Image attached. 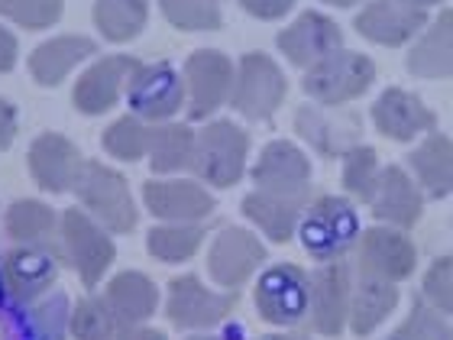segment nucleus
I'll list each match as a JSON object with an SVG mask.
<instances>
[{
  "label": "nucleus",
  "instance_id": "1",
  "mask_svg": "<svg viewBox=\"0 0 453 340\" xmlns=\"http://www.w3.org/2000/svg\"><path fill=\"white\" fill-rule=\"evenodd\" d=\"M372 78H376L372 58L363 56V52L337 49V52H331L327 58H321L318 66L304 72L302 85L318 104L340 107L347 101H357L359 95H366Z\"/></svg>",
  "mask_w": 453,
  "mask_h": 340
},
{
  "label": "nucleus",
  "instance_id": "2",
  "mask_svg": "<svg viewBox=\"0 0 453 340\" xmlns=\"http://www.w3.org/2000/svg\"><path fill=\"white\" fill-rule=\"evenodd\" d=\"M246 156H250V136L243 127L230 120H214L201 130L198 143H195L191 169L214 189H230L243 179Z\"/></svg>",
  "mask_w": 453,
  "mask_h": 340
},
{
  "label": "nucleus",
  "instance_id": "3",
  "mask_svg": "<svg viewBox=\"0 0 453 340\" xmlns=\"http://www.w3.org/2000/svg\"><path fill=\"white\" fill-rule=\"evenodd\" d=\"M302 243L304 250L321 259V263H334L353 250L359 236V220L353 205L343 198H318L311 208L304 211L302 218Z\"/></svg>",
  "mask_w": 453,
  "mask_h": 340
},
{
  "label": "nucleus",
  "instance_id": "4",
  "mask_svg": "<svg viewBox=\"0 0 453 340\" xmlns=\"http://www.w3.org/2000/svg\"><path fill=\"white\" fill-rule=\"evenodd\" d=\"M308 328L324 337H337L349 321V298H353V266L343 259L324 263L308 273Z\"/></svg>",
  "mask_w": 453,
  "mask_h": 340
},
{
  "label": "nucleus",
  "instance_id": "5",
  "mask_svg": "<svg viewBox=\"0 0 453 340\" xmlns=\"http://www.w3.org/2000/svg\"><path fill=\"white\" fill-rule=\"evenodd\" d=\"M78 198L91 211V218L101 227L113 230V234H130L136 227V205L130 198V185L120 172L88 162L81 179L75 185Z\"/></svg>",
  "mask_w": 453,
  "mask_h": 340
},
{
  "label": "nucleus",
  "instance_id": "6",
  "mask_svg": "<svg viewBox=\"0 0 453 340\" xmlns=\"http://www.w3.org/2000/svg\"><path fill=\"white\" fill-rule=\"evenodd\" d=\"M285 88L288 85H285L282 68L263 52H250L240 58V68L234 72L230 104L250 120H265L285 101Z\"/></svg>",
  "mask_w": 453,
  "mask_h": 340
},
{
  "label": "nucleus",
  "instance_id": "7",
  "mask_svg": "<svg viewBox=\"0 0 453 340\" xmlns=\"http://www.w3.org/2000/svg\"><path fill=\"white\" fill-rule=\"evenodd\" d=\"M308 279L311 275L292 263L273 266L269 273L259 275L256 282V312L263 321L275 328H292L304 321L308 314Z\"/></svg>",
  "mask_w": 453,
  "mask_h": 340
},
{
  "label": "nucleus",
  "instance_id": "8",
  "mask_svg": "<svg viewBox=\"0 0 453 340\" xmlns=\"http://www.w3.org/2000/svg\"><path fill=\"white\" fill-rule=\"evenodd\" d=\"M62 250L88 289H95L107 273V266L113 263V240L95 218H88L78 208H68L62 214Z\"/></svg>",
  "mask_w": 453,
  "mask_h": 340
},
{
  "label": "nucleus",
  "instance_id": "9",
  "mask_svg": "<svg viewBox=\"0 0 453 340\" xmlns=\"http://www.w3.org/2000/svg\"><path fill=\"white\" fill-rule=\"evenodd\" d=\"M127 101H130L133 117L162 123L181 111L185 85H181V78L175 75V68L169 62L136 66V72L127 81Z\"/></svg>",
  "mask_w": 453,
  "mask_h": 340
},
{
  "label": "nucleus",
  "instance_id": "10",
  "mask_svg": "<svg viewBox=\"0 0 453 340\" xmlns=\"http://www.w3.org/2000/svg\"><path fill=\"white\" fill-rule=\"evenodd\" d=\"M234 91V66L218 49L191 52L185 62V97H188V117L204 120L224 107V101Z\"/></svg>",
  "mask_w": 453,
  "mask_h": 340
},
{
  "label": "nucleus",
  "instance_id": "11",
  "mask_svg": "<svg viewBox=\"0 0 453 340\" xmlns=\"http://www.w3.org/2000/svg\"><path fill=\"white\" fill-rule=\"evenodd\" d=\"M236 292H214L201 282L198 275H179L175 282L169 285V321L175 328H214L234 312Z\"/></svg>",
  "mask_w": 453,
  "mask_h": 340
},
{
  "label": "nucleus",
  "instance_id": "12",
  "mask_svg": "<svg viewBox=\"0 0 453 340\" xmlns=\"http://www.w3.org/2000/svg\"><path fill=\"white\" fill-rule=\"evenodd\" d=\"M415 266H418V250L402 230L379 224L359 234L357 269L398 285L402 279H408V275L415 273Z\"/></svg>",
  "mask_w": 453,
  "mask_h": 340
},
{
  "label": "nucleus",
  "instance_id": "13",
  "mask_svg": "<svg viewBox=\"0 0 453 340\" xmlns=\"http://www.w3.org/2000/svg\"><path fill=\"white\" fill-rule=\"evenodd\" d=\"M256 191L282 195V198H308L311 189V162L292 143H269L253 166Z\"/></svg>",
  "mask_w": 453,
  "mask_h": 340
},
{
  "label": "nucleus",
  "instance_id": "14",
  "mask_svg": "<svg viewBox=\"0 0 453 340\" xmlns=\"http://www.w3.org/2000/svg\"><path fill=\"white\" fill-rule=\"evenodd\" d=\"M263 259H265L263 243L250 230H243V227H224L214 236V243H211L208 273L218 285L236 292L263 266Z\"/></svg>",
  "mask_w": 453,
  "mask_h": 340
},
{
  "label": "nucleus",
  "instance_id": "15",
  "mask_svg": "<svg viewBox=\"0 0 453 340\" xmlns=\"http://www.w3.org/2000/svg\"><path fill=\"white\" fill-rule=\"evenodd\" d=\"M275 42H279L282 56L288 58L292 66L308 72V68L318 66L321 58H327L331 52L343 49L340 46V42H343V33H340V27L331 17L308 10V13H302V17L295 19L292 27H285Z\"/></svg>",
  "mask_w": 453,
  "mask_h": 340
},
{
  "label": "nucleus",
  "instance_id": "16",
  "mask_svg": "<svg viewBox=\"0 0 453 340\" xmlns=\"http://www.w3.org/2000/svg\"><path fill=\"white\" fill-rule=\"evenodd\" d=\"M29 172L39 189L62 195L78 185L85 172V159L75 150V143L65 140L62 133H42L29 146Z\"/></svg>",
  "mask_w": 453,
  "mask_h": 340
},
{
  "label": "nucleus",
  "instance_id": "17",
  "mask_svg": "<svg viewBox=\"0 0 453 340\" xmlns=\"http://www.w3.org/2000/svg\"><path fill=\"white\" fill-rule=\"evenodd\" d=\"M0 279H4V292L10 302L27 308L39 302L46 289L56 282V256L33 250V246H17L0 259Z\"/></svg>",
  "mask_w": 453,
  "mask_h": 340
},
{
  "label": "nucleus",
  "instance_id": "18",
  "mask_svg": "<svg viewBox=\"0 0 453 340\" xmlns=\"http://www.w3.org/2000/svg\"><path fill=\"white\" fill-rule=\"evenodd\" d=\"M146 208L159 220L169 224H198L214 211V198L201 189L198 182L188 179H162L142 185Z\"/></svg>",
  "mask_w": 453,
  "mask_h": 340
},
{
  "label": "nucleus",
  "instance_id": "19",
  "mask_svg": "<svg viewBox=\"0 0 453 340\" xmlns=\"http://www.w3.org/2000/svg\"><path fill=\"white\" fill-rule=\"evenodd\" d=\"M136 58L133 56H107L97 66H91L85 75L78 78L75 85V107L88 117L107 113L117 101H120L123 85L130 81V75L136 72Z\"/></svg>",
  "mask_w": 453,
  "mask_h": 340
},
{
  "label": "nucleus",
  "instance_id": "20",
  "mask_svg": "<svg viewBox=\"0 0 453 340\" xmlns=\"http://www.w3.org/2000/svg\"><path fill=\"white\" fill-rule=\"evenodd\" d=\"M425 10L411 7L405 0H369L353 19L357 33L379 42V46H402L425 27Z\"/></svg>",
  "mask_w": 453,
  "mask_h": 340
},
{
  "label": "nucleus",
  "instance_id": "21",
  "mask_svg": "<svg viewBox=\"0 0 453 340\" xmlns=\"http://www.w3.org/2000/svg\"><path fill=\"white\" fill-rule=\"evenodd\" d=\"M434 111L425 107V101H418L415 95H408L402 88H388L376 97L372 104V123L382 136L395 143H408L421 136V133L434 130Z\"/></svg>",
  "mask_w": 453,
  "mask_h": 340
},
{
  "label": "nucleus",
  "instance_id": "22",
  "mask_svg": "<svg viewBox=\"0 0 453 340\" xmlns=\"http://www.w3.org/2000/svg\"><path fill=\"white\" fill-rule=\"evenodd\" d=\"M369 205H372L376 220L392 224V227H411L421 218V211H425L421 189H418L415 179H411L402 166H386V169H382L379 189Z\"/></svg>",
  "mask_w": 453,
  "mask_h": 340
},
{
  "label": "nucleus",
  "instance_id": "23",
  "mask_svg": "<svg viewBox=\"0 0 453 340\" xmlns=\"http://www.w3.org/2000/svg\"><path fill=\"white\" fill-rule=\"evenodd\" d=\"M398 285L388 279H379L372 273L353 269V298H349V331L357 337H366L395 312Z\"/></svg>",
  "mask_w": 453,
  "mask_h": 340
},
{
  "label": "nucleus",
  "instance_id": "24",
  "mask_svg": "<svg viewBox=\"0 0 453 340\" xmlns=\"http://www.w3.org/2000/svg\"><path fill=\"white\" fill-rule=\"evenodd\" d=\"M7 234L17 246H33L42 253L58 256L62 250V224H58L56 211L39 201H17L7 208Z\"/></svg>",
  "mask_w": 453,
  "mask_h": 340
},
{
  "label": "nucleus",
  "instance_id": "25",
  "mask_svg": "<svg viewBox=\"0 0 453 340\" xmlns=\"http://www.w3.org/2000/svg\"><path fill=\"white\" fill-rule=\"evenodd\" d=\"M295 130L331 159V156H347L357 146L359 123L353 117H327L321 107H302L295 113Z\"/></svg>",
  "mask_w": 453,
  "mask_h": 340
},
{
  "label": "nucleus",
  "instance_id": "26",
  "mask_svg": "<svg viewBox=\"0 0 453 340\" xmlns=\"http://www.w3.org/2000/svg\"><path fill=\"white\" fill-rule=\"evenodd\" d=\"M97 42H91L88 36H56L42 42V46L33 49L29 56V72L36 78L39 85H58L65 81V75L78 62H85L88 56H95Z\"/></svg>",
  "mask_w": 453,
  "mask_h": 340
},
{
  "label": "nucleus",
  "instance_id": "27",
  "mask_svg": "<svg viewBox=\"0 0 453 340\" xmlns=\"http://www.w3.org/2000/svg\"><path fill=\"white\" fill-rule=\"evenodd\" d=\"M408 72L418 78H453V10L427 27L408 52Z\"/></svg>",
  "mask_w": 453,
  "mask_h": 340
},
{
  "label": "nucleus",
  "instance_id": "28",
  "mask_svg": "<svg viewBox=\"0 0 453 340\" xmlns=\"http://www.w3.org/2000/svg\"><path fill=\"white\" fill-rule=\"evenodd\" d=\"M243 214L263 230L269 240L285 243L292 240L304 214V198H282V195H265L250 191L243 198Z\"/></svg>",
  "mask_w": 453,
  "mask_h": 340
},
{
  "label": "nucleus",
  "instance_id": "29",
  "mask_svg": "<svg viewBox=\"0 0 453 340\" xmlns=\"http://www.w3.org/2000/svg\"><path fill=\"white\" fill-rule=\"evenodd\" d=\"M104 298L113 312H117V318L123 324H130V328L150 321L152 314H156V308H159V289H156V282H152L150 275L142 273L113 275Z\"/></svg>",
  "mask_w": 453,
  "mask_h": 340
},
{
  "label": "nucleus",
  "instance_id": "30",
  "mask_svg": "<svg viewBox=\"0 0 453 340\" xmlns=\"http://www.w3.org/2000/svg\"><path fill=\"white\" fill-rule=\"evenodd\" d=\"M408 166L415 172L418 185L431 198H447L453 191V140L444 133H431L411 156Z\"/></svg>",
  "mask_w": 453,
  "mask_h": 340
},
{
  "label": "nucleus",
  "instance_id": "31",
  "mask_svg": "<svg viewBox=\"0 0 453 340\" xmlns=\"http://www.w3.org/2000/svg\"><path fill=\"white\" fill-rule=\"evenodd\" d=\"M195 130L188 123H159L152 127V146H150V159L152 172H181L191 169L195 162Z\"/></svg>",
  "mask_w": 453,
  "mask_h": 340
},
{
  "label": "nucleus",
  "instance_id": "32",
  "mask_svg": "<svg viewBox=\"0 0 453 340\" xmlns=\"http://www.w3.org/2000/svg\"><path fill=\"white\" fill-rule=\"evenodd\" d=\"M146 17H150L146 0H97L95 4V23L101 36L111 42H127V39L140 36Z\"/></svg>",
  "mask_w": 453,
  "mask_h": 340
},
{
  "label": "nucleus",
  "instance_id": "33",
  "mask_svg": "<svg viewBox=\"0 0 453 340\" xmlns=\"http://www.w3.org/2000/svg\"><path fill=\"white\" fill-rule=\"evenodd\" d=\"M204 234H208L204 224H162L150 230L146 246L162 263H185V259L198 253Z\"/></svg>",
  "mask_w": 453,
  "mask_h": 340
},
{
  "label": "nucleus",
  "instance_id": "34",
  "mask_svg": "<svg viewBox=\"0 0 453 340\" xmlns=\"http://www.w3.org/2000/svg\"><path fill=\"white\" fill-rule=\"evenodd\" d=\"M130 324L117 318L107 298H81L72 312V334L75 340H120Z\"/></svg>",
  "mask_w": 453,
  "mask_h": 340
},
{
  "label": "nucleus",
  "instance_id": "35",
  "mask_svg": "<svg viewBox=\"0 0 453 340\" xmlns=\"http://www.w3.org/2000/svg\"><path fill=\"white\" fill-rule=\"evenodd\" d=\"M68 328H72V305L65 295H52L46 302H39L36 308H29L23 321L27 340H65Z\"/></svg>",
  "mask_w": 453,
  "mask_h": 340
},
{
  "label": "nucleus",
  "instance_id": "36",
  "mask_svg": "<svg viewBox=\"0 0 453 340\" xmlns=\"http://www.w3.org/2000/svg\"><path fill=\"white\" fill-rule=\"evenodd\" d=\"M152 146V127L140 120V117H123V120L111 123L104 130V150L113 159L136 162L142 159Z\"/></svg>",
  "mask_w": 453,
  "mask_h": 340
},
{
  "label": "nucleus",
  "instance_id": "37",
  "mask_svg": "<svg viewBox=\"0 0 453 340\" xmlns=\"http://www.w3.org/2000/svg\"><path fill=\"white\" fill-rule=\"evenodd\" d=\"M379 159L372 146H353L343 156V189L353 195L357 201H372L379 189Z\"/></svg>",
  "mask_w": 453,
  "mask_h": 340
},
{
  "label": "nucleus",
  "instance_id": "38",
  "mask_svg": "<svg viewBox=\"0 0 453 340\" xmlns=\"http://www.w3.org/2000/svg\"><path fill=\"white\" fill-rule=\"evenodd\" d=\"M162 13L179 29H218L220 27V0H159Z\"/></svg>",
  "mask_w": 453,
  "mask_h": 340
},
{
  "label": "nucleus",
  "instance_id": "39",
  "mask_svg": "<svg viewBox=\"0 0 453 340\" xmlns=\"http://www.w3.org/2000/svg\"><path fill=\"white\" fill-rule=\"evenodd\" d=\"M450 324L441 318L437 308H431L427 302H415L405 324L395 328V334L388 340H450Z\"/></svg>",
  "mask_w": 453,
  "mask_h": 340
},
{
  "label": "nucleus",
  "instance_id": "40",
  "mask_svg": "<svg viewBox=\"0 0 453 340\" xmlns=\"http://www.w3.org/2000/svg\"><path fill=\"white\" fill-rule=\"evenodd\" d=\"M0 17L23 29H46L62 17V0H0Z\"/></svg>",
  "mask_w": 453,
  "mask_h": 340
},
{
  "label": "nucleus",
  "instance_id": "41",
  "mask_svg": "<svg viewBox=\"0 0 453 340\" xmlns=\"http://www.w3.org/2000/svg\"><path fill=\"white\" fill-rule=\"evenodd\" d=\"M425 302L441 314H453V256H441L427 266Z\"/></svg>",
  "mask_w": 453,
  "mask_h": 340
},
{
  "label": "nucleus",
  "instance_id": "42",
  "mask_svg": "<svg viewBox=\"0 0 453 340\" xmlns=\"http://www.w3.org/2000/svg\"><path fill=\"white\" fill-rule=\"evenodd\" d=\"M240 7L256 19H279L295 7V0H240Z\"/></svg>",
  "mask_w": 453,
  "mask_h": 340
},
{
  "label": "nucleus",
  "instance_id": "43",
  "mask_svg": "<svg viewBox=\"0 0 453 340\" xmlns=\"http://www.w3.org/2000/svg\"><path fill=\"white\" fill-rule=\"evenodd\" d=\"M13 136H17V111L0 97V150H7Z\"/></svg>",
  "mask_w": 453,
  "mask_h": 340
},
{
  "label": "nucleus",
  "instance_id": "44",
  "mask_svg": "<svg viewBox=\"0 0 453 340\" xmlns=\"http://www.w3.org/2000/svg\"><path fill=\"white\" fill-rule=\"evenodd\" d=\"M13 62H17V39L10 29L0 27V72H10Z\"/></svg>",
  "mask_w": 453,
  "mask_h": 340
},
{
  "label": "nucleus",
  "instance_id": "45",
  "mask_svg": "<svg viewBox=\"0 0 453 340\" xmlns=\"http://www.w3.org/2000/svg\"><path fill=\"white\" fill-rule=\"evenodd\" d=\"M120 340H165V334H159V331H150V328H127V334H123Z\"/></svg>",
  "mask_w": 453,
  "mask_h": 340
},
{
  "label": "nucleus",
  "instance_id": "46",
  "mask_svg": "<svg viewBox=\"0 0 453 340\" xmlns=\"http://www.w3.org/2000/svg\"><path fill=\"white\" fill-rule=\"evenodd\" d=\"M263 340H311L308 334H295V331H282V334H269Z\"/></svg>",
  "mask_w": 453,
  "mask_h": 340
},
{
  "label": "nucleus",
  "instance_id": "47",
  "mask_svg": "<svg viewBox=\"0 0 453 340\" xmlns=\"http://www.w3.org/2000/svg\"><path fill=\"white\" fill-rule=\"evenodd\" d=\"M405 4H411V7H418V10H427V7H434V4H441V0H405Z\"/></svg>",
  "mask_w": 453,
  "mask_h": 340
},
{
  "label": "nucleus",
  "instance_id": "48",
  "mask_svg": "<svg viewBox=\"0 0 453 340\" xmlns=\"http://www.w3.org/2000/svg\"><path fill=\"white\" fill-rule=\"evenodd\" d=\"M324 4H331V7H353L359 0H324Z\"/></svg>",
  "mask_w": 453,
  "mask_h": 340
},
{
  "label": "nucleus",
  "instance_id": "49",
  "mask_svg": "<svg viewBox=\"0 0 453 340\" xmlns=\"http://www.w3.org/2000/svg\"><path fill=\"white\" fill-rule=\"evenodd\" d=\"M188 340H236V337H214V334H198V337H188Z\"/></svg>",
  "mask_w": 453,
  "mask_h": 340
},
{
  "label": "nucleus",
  "instance_id": "50",
  "mask_svg": "<svg viewBox=\"0 0 453 340\" xmlns=\"http://www.w3.org/2000/svg\"><path fill=\"white\" fill-rule=\"evenodd\" d=\"M450 340H453V334H450Z\"/></svg>",
  "mask_w": 453,
  "mask_h": 340
}]
</instances>
